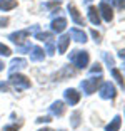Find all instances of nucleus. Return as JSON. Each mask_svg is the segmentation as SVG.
<instances>
[{
	"label": "nucleus",
	"mask_w": 125,
	"mask_h": 131,
	"mask_svg": "<svg viewBox=\"0 0 125 131\" xmlns=\"http://www.w3.org/2000/svg\"><path fill=\"white\" fill-rule=\"evenodd\" d=\"M8 82L10 84H13V88L17 89V91H22V89H28L32 86L30 79L25 76H22V74H10V77H8Z\"/></svg>",
	"instance_id": "nucleus-1"
},
{
	"label": "nucleus",
	"mask_w": 125,
	"mask_h": 131,
	"mask_svg": "<svg viewBox=\"0 0 125 131\" xmlns=\"http://www.w3.org/2000/svg\"><path fill=\"white\" fill-rule=\"evenodd\" d=\"M88 52L85 50H73L72 54H70V61L73 62V66H77L79 69H83V67H87L88 66Z\"/></svg>",
	"instance_id": "nucleus-2"
},
{
	"label": "nucleus",
	"mask_w": 125,
	"mask_h": 131,
	"mask_svg": "<svg viewBox=\"0 0 125 131\" xmlns=\"http://www.w3.org/2000/svg\"><path fill=\"white\" fill-rule=\"evenodd\" d=\"M100 84H102V77H90V79H85V81H82V89L85 94H93L97 89L100 88Z\"/></svg>",
	"instance_id": "nucleus-3"
},
{
	"label": "nucleus",
	"mask_w": 125,
	"mask_h": 131,
	"mask_svg": "<svg viewBox=\"0 0 125 131\" xmlns=\"http://www.w3.org/2000/svg\"><path fill=\"white\" fill-rule=\"evenodd\" d=\"M115 96H117V91L112 82H103L100 86V97L102 99H114Z\"/></svg>",
	"instance_id": "nucleus-4"
},
{
	"label": "nucleus",
	"mask_w": 125,
	"mask_h": 131,
	"mask_svg": "<svg viewBox=\"0 0 125 131\" xmlns=\"http://www.w3.org/2000/svg\"><path fill=\"white\" fill-rule=\"evenodd\" d=\"M99 14L103 17V20H107V22H110V20L114 19V12H112V8H110V5L107 4V2H102V4L99 5Z\"/></svg>",
	"instance_id": "nucleus-5"
},
{
	"label": "nucleus",
	"mask_w": 125,
	"mask_h": 131,
	"mask_svg": "<svg viewBox=\"0 0 125 131\" xmlns=\"http://www.w3.org/2000/svg\"><path fill=\"white\" fill-rule=\"evenodd\" d=\"M64 96H65V101H67L70 106H73V104H77L80 101V93L77 89H67L64 93Z\"/></svg>",
	"instance_id": "nucleus-6"
},
{
	"label": "nucleus",
	"mask_w": 125,
	"mask_h": 131,
	"mask_svg": "<svg viewBox=\"0 0 125 131\" xmlns=\"http://www.w3.org/2000/svg\"><path fill=\"white\" fill-rule=\"evenodd\" d=\"M30 35V30H19V32H13V34L8 35V39H10L12 42H15V44H23L25 42V39Z\"/></svg>",
	"instance_id": "nucleus-7"
},
{
	"label": "nucleus",
	"mask_w": 125,
	"mask_h": 131,
	"mask_svg": "<svg viewBox=\"0 0 125 131\" xmlns=\"http://www.w3.org/2000/svg\"><path fill=\"white\" fill-rule=\"evenodd\" d=\"M65 27H67V20H65L64 17H58V19H53L52 20V30L53 32L60 34V32L65 30Z\"/></svg>",
	"instance_id": "nucleus-8"
},
{
	"label": "nucleus",
	"mask_w": 125,
	"mask_h": 131,
	"mask_svg": "<svg viewBox=\"0 0 125 131\" xmlns=\"http://www.w3.org/2000/svg\"><path fill=\"white\" fill-rule=\"evenodd\" d=\"M68 35H70L73 40L80 42V44L87 42V35H85V32H83V30H80V29H70V34H68Z\"/></svg>",
	"instance_id": "nucleus-9"
},
{
	"label": "nucleus",
	"mask_w": 125,
	"mask_h": 131,
	"mask_svg": "<svg viewBox=\"0 0 125 131\" xmlns=\"http://www.w3.org/2000/svg\"><path fill=\"white\" fill-rule=\"evenodd\" d=\"M68 14H70V17L73 19V22L77 25H83V19H82V15L79 14V10H77V7L73 4H68Z\"/></svg>",
	"instance_id": "nucleus-10"
},
{
	"label": "nucleus",
	"mask_w": 125,
	"mask_h": 131,
	"mask_svg": "<svg viewBox=\"0 0 125 131\" xmlns=\"http://www.w3.org/2000/svg\"><path fill=\"white\" fill-rule=\"evenodd\" d=\"M25 66H27V61H25V59H22V57L13 59V61L10 62V67H8V71H10V74H15V71L23 69Z\"/></svg>",
	"instance_id": "nucleus-11"
},
{
	"label": "nucleus",
	"mask_w": 125,
	"mask_h": 131,
	"mask_svg": "<svg viewBox=\"0 0 125 131\" xmlns=\"http://www.w3.org/2000/svg\"><path fill=\"white\" fill-rule=\"evenodd\" d=\"M32 52H30V59L32 61H35V62H38V61H43V57H45V50L42 49V47H38V46H35V47H32Z\"/></svg>",
	"instance_id": "nucleus-12"
},
{
	"label": "nucleus",
	"mask_w": 125,
	"mask_h": 131,
	"mask_svg": "<svg viewBox=\"0 0 125 131\" xmlns=\"http://www.w3.org/2000/svg\"><path fill=\"white\" fill-rule=\"evenodd\" d=\"M50 113L52 114H55V116H62L65 113V104H64V101H55V103L50 106Z\"/></svg>",
	"instance_id": "nucleus-13"
},
{
	"label": "nucleus",
	"mask_w": 125,
	"mask_h": 131,
	"mask_svg": "<svg viewBox=\"0 0 125 131\" xmlns=\"http://www.w3.org/2000/svg\"><path fill=\"white\" fill-rule=\"evenodd\" d=\"M88 19H90V22L93 24V25H100V14H99V10L95 7H88Z\"/></svg>",
	"instance_id": "nucleus-14"
},
{
	"label": "nucleus",
	"mask_w": 125,
	"mask_h": 131,
	"mask_svg": "<svg viewBox=\"0 0 125 131\" xmlns=\"http://www.w3.org/2000/svg\"><path fill=\"white\" fill-rule=\"evenodd\" d=\"M68 44H70V35H62L60 39H58V52L60 54H65L67 52V47H68Z\"/></svg>",
	"instance_id": "nucleus-15"
},
{
	"label": "nucleus",
	"mask_w": 125,
	"mask_h": 131,
	"mask_svg": "<svg viewBox=\"0 0 125 131\" xmlns=\"http://www.w3.org/2000/svg\"><path fill=\"white\" fill-rule=\"evenodd\" d=\"M120 124H122V118H120V116H115L114 119L105 126V129L107 131H118V129H120Z\"/></svg>",
	"instance_id": "nucleus-16"
},
{
	"label": "nucleus",
	"mask_w": 125,
	"mask_h": 131,
	"mask_svg": "<svg viewBox=\"0 0 125 131\" xmlns=\"http://www.w3.org/2000/svg\"><path fill=\"white\" fill-rule=\"evenodd\" d=\"M17 7V0H0V10H12Z\"/></svg>",
	"instance_id": "nucleus-17"
},
{
	"label": "nucleus",
	"mask_w": 125,
	"mask_h": 131,
	"mask_svg": "<svg viewBox=\"0 0 125 131\" xmlns=\"http://www.w3.org/2000/svg\"><path fill=\"white\" fill-rule=\"evenodd\" d=\"M112 76L117 79V82L120 84V88H125V81H123V76H122V72L118 69H115V67H112Z\"/></svg>",
	"instance_id": "nucleus-18"
},
{
	"label": "nucleus",
	"mask_w": 125,
	"mask_h": 131,
	"mask_svg": "<svg viewBox=\"0 0 125 131\" xmlns=\"http://www.w3.org/2000/svg\"><path fill=\"white\" fill-rule=\"evenodd\" d=\"M73 74H75V71L70 69V66H67V67H64V69L57 74V77H68V76H73Z\"/></svg>",
	"instance_id": "nucleus-19"
},
{
	"label": "nucleus",
	"mask_w": 125,
	"mask_h": 131,
	"mask_svg": "<svg viewBox=\"0 0 125 131\" xmlns=\"http://www.w3.org/2000/svg\"><path fill=\"white\" fill-rule=\"evenodd\" d=\"M45 44H47V54L49 56H53L55 54V42H53V39H49V40H45Z\"/></svg>",
	"instance_id": "nucleus-20"
},
{
	"label": "nucleus",
	"mask_w": 125,
	"mask_h": 131,
	"mask_svg": "<svg viewBox=\"0 0 125 131\" xmlns=\"http://www.w3.org/2000/svg\"><path fill=\"white\" fill-rule=\"evenodd\" d=\"M35 39H38V40H49V39H52V34H49V32H37V35H35Z\"/></svg>",
	"instance_id": "nucleus-21"
},
{
	"label": "nucleus",
	"mask_w": 125,
	"mask_h": 131,
	"mask_svg": "<svg viewBox=\"0 0 125 131\" xmlns=\"http://www.w3.org/2000/svg\"><path fill=\"white\" fill-rule=\"evenodd\" d=\"M80 124V111H75L72 114V126L73 128H77Z\"/></svg>",
	"instance_id": "nucleus-22"
},
{
	"label": "nucleus",
	"mask_w": 125,
	"mask_h": 131,
	"mask_svg": "<svg viewBox=\"0 0 125 131\" xmlns=\"http://www.w3.org/2000/svg\"><path fill=\"white\" fill-rule=\"evenodd\" d=\"M12 54V50L8 49L7 46H4V44H0V56H4V57H7V56Z\"/></svg>",
	"instance_id": "nucleus-23"
},
{
	"label": "nucleus",
	"mask_w": 125,
	"mask_h": 131,
	"mask_svg": "<svg viewBox=\"0 0 125 131\" xmlns=\"http://www.w3.org/2000/svg\"><path fill=\"white\" fill-rule=\"evenodd\" d=\"M103 59H105V62L108 64V67H114V66H115V61H114V57H112V56L103 54Z\"/></svg>",
	"instance_id": "nucleus-24"
},
{
	"label": "nucleus",
	"mask_w": 125,
	"mask_h": 131,
	"mask_svg": "<svg viewBox=\"0 0 125 131\" xmlns=\"http://www.w3.org/2000/svg\"><path fill=\"white\" fill-rule=\"evenodd\" d=\"M90 74H102V66L100 64H93V67L90 69Z\"/></svg>",
	"instance_id": "nucleus-25"
},
{
	"label": "nucleus",
	"mask_w": 125,
	"mask_h": 131,
	"mask_svg": "<svg viewBox=\"0 0 125 131\" xmlns=\"http://www.w3.org/2000/svg\"><path fill=\"white\" fill-rule=\"evenodd\" d=\"M90 34H92V37H93V40H95V42H97V44H100V40H102V39H100V34H99V32H97V30H92Z\"/></svg>",
	"instance_id": "nucleus-26"
},
{
	"label": "nucleus",
	"mask_w": 125,
	"mask_h": 131,
	"mask_svg": "<svg viewBox=\"0 0 125 131\" xmlns=\"http://www.w3.org/2000/svg\"><path fill=\"white\" fill-rule=\"evenodd\" d=\"M8 25V17H0V29Z\"/></svg>",
	"instance_id": "nucleus-27"
},
{
	"label": "nucleus",
	"mask_w": 125,
	"mask_h": 131,
	"mask_svg": "<svg viewBox=\"0 0 125 131\" xmlns=\"http://www.w3.org/2000/svg\"><path fill=\"white\" fill-rule=\"evenodd\" d=\"M4 131H19V124H10V126H5Z\"/></svg>",
	"instance_id": "nucleus-28"
},
{
	"label": "nucleus",
	"mask_w": 125,
	"mask_h": 131,
	"mask_svg": "<svg viewBox=\"0 0 125 131\" xmlns=\"http://www.w3.org/2000/svg\"><path fill=\"white\" fill-rule=\"evenodd\" d=\"M50 116H40V118H38L37 119V123H50Z\"/></svg>",
	"instance_id": "nucleus-29"
},
{
	"label": "nucleus",
	"mask_w": 125,
	"mask_h": 131,
	"mask_svg": "<svg viewBox=\"0 0 125 131\" xmlns=\"http://www.w3.org/2000/svg\"><path fill=\"white\" fill-rule=\"evenodd\" d=\"M118 8H125V0H112Z\"/></svg>",
	"instance_id": "nucleus-30"
},
{
	"label": "nucleus",
	"mask_w": 125,
	"mask_h": 131,
	"mask_svg": "<svg viewBox=\"0 0 125 131\" xmlns=\"http://www.w3.org/2000/svg\"><path fill=\"white\" fill-rule=\"evenodd\" d=\"M118 57H120V59H122V61H123V62H125V49H122V50H120V52H118Z\"/></svg>",
	"instance_id": "nucleus-31"
},
{
	"label": "nucleus",
	"mask_w": 125,
	"mask_h": 131,
	"mask_svg": "<svg viewBox=\"0 0 125 131\" xmlns=\"http://www.w3.org/2000/svg\"><path fill=\"white\" fill-rule=\"evenodd\" d=\"M7 89H8V86L5 82H0V91H7Z\"/></svg>",
	"instance_id": "nucleus-32"
},
{
	"label": "nucleus",
	"mask_w": 125,
	"mask_h": 131,
	"mask_svg": "<svg viewBox=\"0 0 125 131\" xmlns=\"http://www.w3.org/2000/svg\"><path fill=\"white\" fill-rule=\"evenodd\" d=\"M2 69H4V62L0 61V71H2Z\"/></svg>",
	"instance_id": "nucleus-33"
},
{
	"label": "nucleus",
	"mask_w": 125,
	"mask_h": 131,
	"mask_svg": "<svg viewBox=\"0 0 125 131\" xmlns=\"http://www.w3.org/2000/svg\"><path fill=\"white\" fill-rule=\"evenodd\" d=\"M38 131H52V129H49V128H43V129H38Z\"/></svg>",
	"instance_id": "nucleus-34"
},
{
	"label": "nucleus",
	"mask_w": 125,
	"mask_h": 131,
	"mask_svg": "<svg viewBox=\"0 0 125 131\" xmlns=\"http://www.w3.org/2000/svg\"><path fill=\"white\" fill-rule=\"evenodd\" d=\"M90 2H92V0H85V4H90Z\"/></svg>",
	"instance_id": "nucleus-35"
},
{
	"label": "nucleus",
	"mask_w": 125,
	"mask_h": 131,
	"mask_svg": "<svg viewBox=\"0 0 125 131\" xmlns=\"http://www.w3.org/2000/svg\"><path fill=\"white\" fill-rule=\"evenodd\" d=\"M103 2H112V0H103Z\"/></svg>",
	"instance_id": "nucleus-36"
},
{
	"label": "nucleus",
	"mask_w": 125,
	"mask_h": 131,
	"mask_svg": "<svg viewBox=\"0 0 125 131\" xmlns=\"http://www.w3.org/2000/svg\"><path fill=\"white\" fill-rule=\"evenodd\" d=\"M60 131H64V129H60Z\"/></svg>",
	"instance_id": "nucleus-37"
}]
</instances>
